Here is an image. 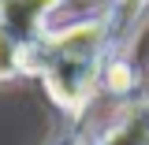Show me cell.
<instances>
[{
	"label": "cell",
	"instance_id": "cell-1",
	"mask_svg": "<svg viewBox=\"0 0 149 145\" xmlns=\"http://www.w3.org/2000/svg\"><path fill=\"white\" fill-rule=\"evenodd\" d=\"M101 41L104 26L101 22H78L41 41L30 56L26 71H41L45 86L63 108H78L93 89L97 78V60H101Z\"/></svg>",
	"mask_w": 149,
	"mask_h": 145
},
{
	"label": "cell",
	"instance_id": "cell-2",
	"mask_svg": "<svg viewBox=\"0 0 149 145\" xmlns=\"http://www.w3.org/2000/svg\"><path fill=\"white\" fill-rule=\"evenodd\" d=\"M22 71H26V49L0 26V82H8Z\"/></svg>",
	"mask_w": 149,
	"mask_h": 145
},
{
	"label": "cell",
	"instance_id": "cell-3",
	"mask_svg": "<svg viewBox=\"0 0 149 145\" xmlns=\"http://www.w3.org/2000/svg\"><path fill=\"white\" fill-rule=\"evenodd\" d=\"M142 4H146V0H119V8H123V11H127V15H134V11H138V8H142Z\"/></svg>",
	"mask_w": 149,
	"mask_h": 145
}]
</instances>
